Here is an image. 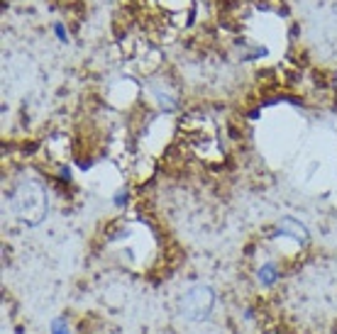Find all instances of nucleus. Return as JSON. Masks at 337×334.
I'll use <instances>...</instances> for the list:
<instances>
[{"label": "nucleus", "mask_w": 337, "mask_h": 334, "mask_svg": "<svg viewBox=\"0 0 337 334\" xmlns=\"http://www.w3.org/2000/svg\"><path fill=\"white\" fill-rule=\"evenodd\" d=\"M213 290L205 286H196L183 295V312L188 317H208V312L213 307Z\"/></svg>", "instance_id": "1"}, {"label": "nucleus", "mask_w": 337, "mask_h": 334, "mask_svg": "<svg viewBox=\"0 0 337 334\" xmlns=\"http://www.w3.org/2000/svg\"><path fill=\"white\" fill-rule=\"evenodd\" d=\"M279 232L281 234H288V237H293V239H298V242H308V232H305L303 224H298L296 220H283V222L279 224Z\"/></svg>", "instance_id": "2"}, {"label": "nucleus", "mask_w": 337, "mask_h": 334, "mask_svg": "<svg viewBox=\"0 0 337 334\" xmlns=\"http://www.w3.org/2000/svg\"><path fill=\"white\" fill-rule=\"evenodd\" d=\"M276 278H279V268H276V264L267 261L264 266L259 268V283H261V286H274Z\"/></svg>", "instance_id": "3"}, {"label": "nucleus", "mask_w": 337, "mask_h": 334, "mask_svg": "<svg viewBox=\"0 0 337 334\" xmlns=\"http://www.w3.org/2000/svg\"><path fill=\"white\" fill-rule=\"evenodd\" d=\"M52 334H68V324L64 317H59V320L52 322Z\"/></svg>", "instance_id": "4"}, {"label": "nucleus", "mask_w": 337, "mask_h": 334, "mask_svg": "<svg viewBox=\"0 0 337 334\" xmlns=\"http://www.w3.org/2000/svg\"><path fill=\"white\" fill-rule=\"evenodd\" d=\"M56 34H59L61 39H66V32H64V27H61V24H56Z\"/></svg>", "instance_id": "5"}]
</instances>
